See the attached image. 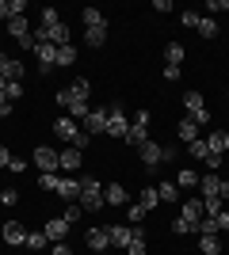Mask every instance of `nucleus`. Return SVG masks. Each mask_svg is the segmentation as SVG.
I'll return each instance as SVG.
<instances>
[{"label": "nucleus", "mask_w": 229, "mask_h": 255, "mask_svg": "<svg viewBox=\"0 0 229 255\" xmlns=\"http://www.w3.org/2000/svg\"><path fill=\"white\" fill-rule=\"evenodd\" d=\"M76 179H80V198H76V206L84 213H99L107 206L103 202V183H99L96 175H76Z\"/></svg>", "instance_id": "obj_1"}, {"label": "nucleus", "mask_w": 229, "mask_h": 255, "mask_svg": "<svg viewBox=\"0 0 229 255\" xmlns=\"http://www.w3.org/2000/svg\"><path fill=\"white\" fill-rule=\"evenodd\" d=\"M54 137L69 141V145H73V149H80V152H84V149H88V141H92L84 129H76L73 118H57V122H54Z\"/></svg>", "instance_id": "obj_2"}, {"label": "nucleus", "mask_w": 229, "mask_h": 255, "mask_svg": "<svg viewBox=\"0 0 229 255\" xmlns=\"http://www.w3.org/2000/svg\"><path fill=\"white\" fill-rule=\"evenodd\" d=\"M126 129H130V115H126V107L122 103H107V129L111 137H126Z\"/></svg>", "instance_id": "obj_3"}, {"label": "nucleus", "mask_w": 229, "mask_h": 255, "mask_svg": "<svg viewBox=\"0 0 229 255\" xmlns=\"http://www.w3.org/2000/svg\"><path fill=\"white\" fill-rule=\"evenodd\" d=\"M184 111H187V118H191L195 126H207V122H210L207 99L199 96V92H184Z\"/></svg>", "instance_id": "obj_4"}, {"label": "nucleus", "mask_w": 229, "mask_h": 255, "mask_svg": "<svg viewBox=\"0 0 229 255\" xmlns=\"http://www.w3.org/2000/svg\"><path fill=\"white\" fill-rule=\"evenodd\" d=\"M31 160L46 171V175H57V168H61V152H54L50 145H38V149L31 152Z\"/></svg>", "instance_id": "obj_5"}, {"label": "nucleus", "mask_w": 229, "mask_h": 255, "mask_svg": "<svg viewBox=\"0 0 229 255\" xmlns=\"http://www.w3.org/2000/svg\"><path fill=\"white\" fill-rule=\"evenodd\" d=\"M138 152H142V164H145V171H157V168L164 164V145H157L153 137L145 141V145H142Z\"/></svg>", "instance_id": "obj_6"}, {"label": "nucleus", "mask_w": 229, "mask_h": 255, "mask_svg": "<svg viewBox=\"0 0 229 255\" xmlns=\"http://www.w3.org/2000/svg\"><path fill=\"white\" fill-rule=\"evenodd\" d=\"M103 129H107V107H92L84 118V133L92 137V133H103Z\"/></svg>", "instance_id": "obj_7"}, {"label": "nucleus", "mask_w": 229, "mask_h": 255, "mask_svg": "<svg viewBox=\"0 0 229 255\" xmlns=\"http://www.w3.org/2000/svg\"><path fill=\"white\" fill-rule=\"evenodd\" d=\"M34 53H38V73H54V65H57V46H54V42H42V46H34Z\"/></svg>", "instance_id": "obj_8"}, {"label": "nucleus", "mask_w": 229, "mask_h": 255, "mask_svg": "<svg viewBox=\"0 0 229 255\" xmlns=\"http://www.w3.org/2000/svg\"><path fill=\"white\" fill-rule=\"evenodd\" d=\"M180 217L191 225H199L203 217H207V206H203V198H184V206H180Z\"/></svg>", "instance_id": "obj_9"}, {"label": "nucleus", "mask_w": 229, "mask_h": 255, "mask_svg": "<svg viewBox=\"0 0 229 255\" xmlns=\"http://www.w3.org/2000/svg\"><path fill=\"white\" fill-rule=\"evenodd\" d=\"M57 198H61V202H69V206H73L76 202V198H80V179H76V175H73V179H57Z\"/></svg>", "instance_id": "obj_10"}, {"label": "nucleus", "mask_w": 229, "mask_h": 255, "mask_svg": "<svg viewBox=\"0 0 229 255\" xmlns=\"http://www.w3.org/2000/svg\"><path fill=\"white\" fill-rule=\"evenodd\" d=\"M4 27H8V34L15 38V42H27V38H31V23H27V15H11Z\"/></svg>", "instance_id": "obj_11"}, {"label": "nucleus", "mask_w": 229, "mask_h": 255, "mask_svg": "<svg viewBox=\"0 0 229 255\" xmlns=\"http://www.w3.org/2000/svg\"><path fill=\"white\" fill-rule=\"evenodd\" d=\"M88 248H92V252H107V248H111V233H107V225H96V229H88Z\"/></svg>", "instance_id": "obj_12"}, {"label": "nucleus", "mask_w": 229, "mask_h": 255, "mask_svg": "<svg viewBox=\"0 0 229 255\" xmlns=\"http://www.w3.org/2000/svg\"><path fill=\"white\" fill-rule=\"evenodd\" d=\"M69 229H73V225H69L65 217H54V221H46V229H42V233H46V240H54V244H61V240L69 236Z\"/></svg>", "instance_id": "obj_13"}, {"label": "nucleus", "mask_w": 229, "mask_h": 255, "mask_svg": "<svg viewBox=\"0 0 229 255\" xmlns=\"http://www.w3.org/2000/svg\"><path fill=\"white\" fill-rule=\"evenodd\" d=\"M199 191H203V198H214V194L222 191V175H218V171H207V175H199Z\"/></svg>", "instance_id": "obj_14"}, {"label": "nucleus", "mask_w": 229, "mask_h": 255, "mask_svg": "<svg viewBox=\"0 0 229 255\" xmlns=\"http://www.w3.org/2000/svg\"><path fill=\"white\" fill-rule=\"evenodd\" d=\"M4 244H27V225H19V221H8L4 225Z\"/></svg>", "instance_id": "obj_15"}, {"label": "nucleus", "mask_w": 229, "mask_h": 255, "mask_svg": "<svg viewBox=\"0 0 229 255\" xmlns=\"http://www.w3.org/2000/svg\"><path fill=\"white\" fill-rule=\"evenodd\" d=\"M80 168H84V152L69 145V149L61 152V171H80Z\"/></svg>", "instance_id": "obj_16"}, {"label": "nucleus", "mask_w": 229, "mask_h": 255, "mask_svg": "<svg viewBox=\"0 0 229 255\" xmlns=\"http://www.w3.org/2000/svg\"><path fill=\"white\" fill-rule=\"evenodd\" d=\"M107 233H111V248H126L130 244L134 225H107Z\"/></svg>", "instance_id": "obj_17"}, {"label": "nucleus", "mask_w": 229, "mask_h": 255, "mask_svg": "<svg viewBox=\"0 0 229 255\" xmlns=\"http://www.w3.org/2000/svg\"><path fill=\"white\" fill-rule=\"evenodd\" d=\"M103 42H107V23H103V27H84V46L99 50Z\"/></svg>", "instance_id": "obj_18"}, {"label": "nucleus", "mask_w": 229, "mask_h": 255, "mask_svg": "<svg viewBox=\"0 0 229 255\" xmlns=\"http://www.w3.org/2000/svg\"><path fill=\"white\" fill-rule=\"evenodd\" d=\"M184 57H187V50H184V42H168L164 46V65H184Z\"/></svg>", "instance_id": "obj_19"}, {"label": "nucleus", "mask_w": 229, "mask_h": 255, "mask_svg": "<svg viewBox=\"0 0 229 255\" xmlns=\"http://www.w3.org/2000/svg\"><path fill=\"white\" fill-rule=\"evenodd\" d=\"M103 202H107V206H126V191H122V183H107V187H103Z\"/></svg>", "instance_id": "obj_20"}, {"label": "nucleus", "mask_w": 229, "mask_h": 255, "mask_svg": "<svg viewBox=\"0 0 229 255\" xmlns=\"http://www.w3.org/2000/svg\"><path fill=\"white\" fill-rule=\"evenodd\" d=\"M203 141H207L210 152H226L229 149V133H226V129H214V133H207Z\"/></svg>", "instance_id": "obj_21"}, {"label": "nucleus", "mask_w": 229, "mask_h": 255, "mask_svg": "<svg viewBox=\"0 0 229 255\" xmlns=\"http://www.w3.org/2000/svg\"><path fill=\"white\" fill-rule=\"evenodd\" d=\"M126 255H145V229H142V225H134L130 244H126Z\"/></svg>", "instance_id": "obj_22"}, {"label": "nucleus", "mask_w": 229, "mask_h": 255, "mask_svg": "<svg viewBox=\"0 0 229 255\" xmlns=\"http://www.w3.org/2000/svg\"><path fill=\"white\" fill-rule=\"evenodd\" d=\"M176 137L184 141V145H191V141H199V126L191 122V118H184V122L176 126Z\"/></svg>", "instance_id": "obj_23"}, {"label": "nucleus", "mask_w": 229, "mask_h": 255, "mask_svg": "<svg viewBox=\"0 0 229 255\" xmlns=\"http://www.w3.org/2000/svg\"><path fill=\"white\" fill-rule=\"evenodd\" d=\"M122 141H126V145H134V149H142L145 141H149V129H145V126H134V122H130V129H126V137H122Z\"/></svg>", "instance_id": "obj_24"}, {"label": "nucleus", "mask_w": 229, "mask_h": 255, "mask_svg": "<svg viewBox=\"0 0 229 255\" xmlns=\"http://www.w3.org/2000/svg\"><path fill=\"white\" fill-rule=\"evenodd\" d=\"M0 76H4V80H19V84H23V61H19V57H8V65L0 69Z\"/></svg>", "instance_id": "obj_25"}, {"label": "nucleus", "mask_w": 229, "mask_h": 255, "mask_svg": "<svg viewBox=\"0 0 229 255\" xmlns=\"http://www.w3.org/2000/svg\"><path fill=\"white\" fill-rule=\"evenodd\" d=\"M50 31V42L54 46H69V38H73V31H69L65 23H57V27H46Z\"/></svg>", "instance_id": "obj_26"}, {"label": "nucleus", "mask_w": 229, "mask_h": 255, "mask_svg": "<svg viewBox=\"0 0 229 255\" xmlns=\"http://www.w3.org/2000/svg\"><path fill=\"white\" fill-rule=\"evenodd\" d=\"M138 206H142L145 213H149V210H157V206H161V194H157V187H145V191H142V198H138Z\"/></svg>", "instance_id": "obj_27"}, {"label": "nucleus", "mask_w": 229, "mask_h": 255, "mask_svg": "<svg viewBox=\"0 0 229 255\" xmlns=\"http://www.w3.org/2000/svg\"><path fill=\"white\" fill-rule=\"evenodd\" d=\"M176 187H180V191H191V187H199V171L184 168L180 175H176Z\"/></svg>", "instance_id": "obj_28"}, {"label": "nucleus", "mask_w": 229, "mask_h": 255, "mask_svg": "<svg viewBox=\"0 0 229 255\" xmlns=\"http://www.w3.org/2000/svg\"><path fill=\"white\" fill-rule=\"evenodd\" d=\"M199 252L203 255H222V240L218 236H199Z\"/></svg>", "instance_id": "obj_29"}, {"label": "nucleus", "mask_w": 229, "mask_h": 255, "mask_svg": "<svg viewBox=\"0 0 229 255\" xmlns=\"http://www.w3.org/2000/svg\"><path fill=\"white\" fill-rule=\"evenodd\" d=\"M157 194H161V202H180V198H184L176 183H161V187H157Z\"/></svg>", "instance_id": "obj_30"}, {"label": "nucleus", "mask_w": 229, "mask_h": 255, "mask_svg": "<svg viewBox=\"0 0 229 255\" xmlns=\"http://www.w3.org/2000/svg\"><path fill=\"white\" fill-rule=\"evenodd\" d=\"M69 92H73V96H76V99H84V103H88V96H92V84H88L84 76H76L73 84H69Z\"/></svg>", "instance_id": "obj_31"}, {"label": "nucleus", "mask_w": 229, "mask_h": 255, "mask_svg": "<svg viewBox=\"0 0 229 255\" xmlns=\"http://www.w3.org/2000/svg\"><path fill=\"white\" fill-rule=\"evenodd\" d=\"M80 19H84V27H103V23H107L99 8H84V11H80Z\"/></svg>", "instance_id": "obj_32"}, {"label": "nucleus", "mask_w": 229, "mask_h": 255, "mask_svg": "<svg viewBox=\"0 0 229 255\" xmlns=\"http://www.w3.org/2000/svg\"><path fill=\"white\" fill-rule=\"evenodd\" d=\"M46 244H50V240H46V233H27V252H31V255H38Z\"/></svg>", "instance_id": "obj_33"}, {"label": "nucleus", "mask_w": 229, "mask_h": 255, "mask_svg": "<svg viewBox=\"0 0 229 255\" xmlns=\"http://www.w3.org/2000/svg\"><path fill=\"white\" fill-rule=\"evenodd\" d=\"M199 34H203V38H214V34H218V23L210 19V15H199V27H195Z\"/></svg>", "instance_id": "obj_34"}, {"label": "nucleus", "mask_w": 229, "mask_h": 255, "mask_svg": "<svg viewBox=\"0 0 229 255\" xmlns=\"http://www.w3.org/2000/svg\"><path fill=\"white\" fill-rule=\"evenodd\" d=\"M76 61V46L69 42V46H57V65H61V69H65V65H73Z\"/></svg>", "instance_id": "obj_35"}, {"label": "nucleus", "mask_w": 229, "mask_h": 255, "mask_svg": "<svg viewBox=\"0 0 229 255\" xmlns=\"http://www.w3.org/2000/svg\"><path fill=\"white\" fill-rule=\"evenodd\" d=\"M207 141H203V137H199V141H191V145H187V156H191V160H207Z\"/></svg>", "instance_id": "obj_36"}, {"label": "nucleus", "mask_w": 229, "mask_h": 255, "mask_svg": "<svg viewBox=\"0 0 229 255\" xmlns=\"http://www.w3.org/2000/svg\"><path fill=\"white\" fill-rule=\"evenodd\" d=\"M4 96H8V103L23 99V84H19V80H8V88H4Z\"/></svg>", "instance_id": "obj_37"}, {"label": "nucleus", "mask_w": 229, "mask_h": 255, "mask_svg": "<svg viewBox=\"0 0 229 255\" xmlns=\"http://www.w3.org/2000/svg\"><path fill=\"white\" fill-rule=\"evenodd\" d=\"M172 233H176V236H187V233H195V225L184 221V217H176V221H172Z\"/></svg>", "instance_id": "obj_38"}, {"label": "nucleus", "mask_w": 229, "mask_h": 255, "mask_svg": "<svg viewBox=\"0 0 229 255\" xmlns=\"http://www.w3.org/2000/svg\"><path fill=\"white\" fill-rule=\"evenodd\" d=\"M57 179H61V175H38V187H42V191H57Z\"/></svg>", "instance_id": "obj_39"}, {"label": "nucleus", "mask_w": 229, "mask_h": 255, "mask_svg": "<svg viewBox=\"0 0 229 255\" xmlns=\"http://www.w3.org/2000/svg\"><path fill=\"white\" fill-rule=\"evenodd\" d=\"M218 168H226L222 152H207V171H218Z\"/></svg>", "instance_id": "obj_40"}, {"label": "nucleus", "mask_w": 229, "mask_h": 255, "mask_svg": "<svg viewBox=\"0 0 229 255\" xmlns=\"http://www.w3.org/2000/svg\"><path fill=\"white\" fill-rule=\"evenodd\" d=\"M142 217H145V210H142V206H138V202H134L130 210H126V225H138V221H142Z\"/></svg>", "instance_id": "obj_41"}, {"label": "nucleus", "mask_w": 229, "mask_h": 255, "mask_svg": "<svg viewBox=\"0 0 229 255\" xmlns=\"http://www.w3.org/2000/svg\"><path fill=\"white\" fill-rule=\"evenodd\" d=\"M57 23H61V15L54 8H42V27H57Z\"/></svg>", "instance_id": "obj_42"}, {"label": "nucleus", "mask_w": 229, "mask_h": 255, "mask_svg": "<svg viewBox=\"0 0 229 255\" xmlns=\"http://www.w3.org/2000/svg\"><path fill=\"white\" fill-rule=\"evenodd\" d=\"M130 122H134V126H145V129H149V111H145V107H142V111H134Z\"/></svg>", "instance_id": "obj_43"}, {"label": "nucleus", "mask_w": 229, "mask_h": 255, "mask_svg": "<svg viewBox=\"0 0 229 255\" xmlns=\"http://www.w3.org/2000/svg\"><path fill=\"white\" fill-rule=\"evenodd\" d=\"M0 202H4V206H15V202H19V191H15V187L0 191Z\"/></svg>", "instance_id": "obj_44"}, {"label": "nucleus", "mask_w": 229, "mask_h": 255, "mask_svg": "<svg viewBox=\"0 0 229 255\" xmlns=\"http://www.w3.org/2000/svg\"><path fill=\"white\" fill-rule=\"evenodd\" d=\"M161 76H164V80H180V76H184V69H176V65H164Z\"/></svg>", "instance_id": "obj_45"}, {"label": "nucleus", "mask_w": 229, "mask_h": 255, "mask_svg": "<svg viewBox=\"0 0 229 255\" xmlns=\"http://www.w3.org/2000/svg\"><path fill=\"white\" fill-rule=\"evenodd\" d=\"M180 23L184 27H199V11H180Z\"/></svg>", "instance_id": "obj_46"}, {"label": "nucleus", "mask_w": 229, "mask_h": 255, "mask_svg": "<svg viewBox=\"0 0 229 255\" xmlns=\"http://www.w3.org/2000/svg\"><path fill=\"white\" fill-rule=\"evenodd\" d=\"M80 217H84V210H80V206L73 202V206H69V210H65V221L73 225V221H80Z\"/></svg>", "instance_id": "obj_47"}, {"label": "nucleus", "mask_w": 229, "mask_h": 255, "mask_svg": "<svg viewBox=\"0 0 229 255\" xmlns=\"http://www.w3.org/2000/svg\"><path fill=\"white\" fill-rule=\"evenodd\" d=\"M11 4V15H27V0H8Z\"/></svg>", "instance_id": "obj_48"}, {"label": "nucleus", "mask_w": 229, "mask_h": 255, "mask_svg": "<svg viewBox=\"0 0 229 255\" xmlns=\"http://www.w3.org/2000/svg\"><path fill=\"white\" fill-rule=\"evenodd\" d=\"M218 233H229V210L218 213Z\"/></svg>", "instance_id": "obj_49"}, {"label": "nucleus", "mask_w": 229, "mask_h": 255, "mask_svg": "<svg viewBox=\"0 0 229 255\" xmlns=\"http://www.w3.org/2000/svg\"><path fill=\"white\" fill-rule=\"evenodd\" d=\"M23 168H27V160H23V156H11V164H8V171H23Z\"/></svg>", "instance_id": "obj_50"}, {"label": "nucleus", "mask_w": 229, "mask_h": 255, "mask_svg": "<svg viewBox=\"0 0 229 255\" xmlns=\"http://www.w3.org/2000/svg\"><path fill=\"white\" fill-rule=\"evenodd\" d=\"M153 11H172V0H153Z\"/></svg>", "instance_id": "obj_51"}, {"label": "nucleus", "mask_w": 229, "mask_h": 255, "mask_svg": "<svg viewBox=\"0 0 229 255\" xmlns=\"http://www.w3.org/2000/svg\"><path fill=\"white\" fill-rule=\"evenodd\" d=\"M0 19H4V23L11 19V4H8V0H0Z\"/></svg>", "instance_id": "obj_52"}, {"label": "nucleus", "mask_w": 229, "mask_h": 255, "mask_svg": "<svg viewBox=\"0 0 229 255\" xmlns=\"http://www.w3.org/2000/svg\"><path fill=\"white\" fill-rule=\"evenodd\" d=\"M54 255H73V248H69L65 240H61V244H54Z\"/></svg>", "instance_id": "obj_53"}, {"label": "nucleus", "mask_w": 229, "mask_h": 255, "mask_svg": "<svg viewBox=\"0 0 229 255\" xmlns=\"http://www.w3.org/2000/svg\"><path fill=\"white\" fill-rule=\"evenodd\" d=\"M8 164H11V152L4 149V145H0V168H8Z\"/></svg>", "instance_id": "obj_54"}, {"label": "nucleus", "mask_w": 229, "mask_h": 255, "mask_svg": "<svg viewBox=\"0 0 229 255\" xmlns=\"http://www.w3.org/2000/svg\"><path fill=\"white\" fill-rule=\"evenodd\" d=\"M4 65H8V53H4V50H0V69H4Z\"/></svg>", "instance_id": "obj_55"}, {"label": "nucleus", "mask_w": 229, "mask_h": 255, "mask_svg": "<svg viewBox=\"0 0 229 255\" xmlns=\"http://www.w3.org/2000/svg\"><path fill=\"white\" fill-rule=\"evenodd\" d=\"M4 88H8V80H4V76H0V92H4Z\"/></svg>", "instance_id": "obj_56"}, {"label": "nucleus", "mask_w": 229, "mask_h": 255, "mask_svg": "<svg viewBox=\"0 0 229 255\" xmlns=\"http://www.w3.org/2000/svg\"><path fill=\"white\" fill-rule=\"evenodd\" d=\"M222 11H229V0H222Z\"/></svg>", "instance_id": "obj_57"}, {"label": "nucleus", "mask_w": 229, "mask_h": 255, "mask_svg": "<svg viewBox=\"0 0 229 255\" xmlns=\"http://www.w3.org/2000/svg\"><path fill=\"white\" fill-rule=\"evenodd\" d=\"M226 183H229V164H226Z\"/></svg>", "instance_id": "obj_58"}]
</instances>
